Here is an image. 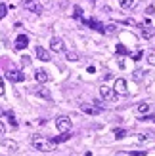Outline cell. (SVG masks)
Here are the masks:
<instances>
[{
    "label": "cell",
    "instance_id": "obj_1",
    "mask_svg": "<svg viewBox=\"0 0 155 156\" xmlns=\"http://www.w3.org/2000/svg\"><path fill=\"white\" fill-rule=\"evenodd\" d=\"M31 143H33V147L36 151H40V152H50L54 151V141L48 137H44V135H35L33 139H31Z\"/></svg>",
    "mask_w": 155,
    "mask_h": 156
},
{
    "label": "cell",
    "instance_id": "obj_2",
    "mask_svg": "<svg viewBox=\"0 0 155 156\" xmlns=\"http://www.w3.org/2000/svg\"><path fill=\"white\" fill-rule=\"evenodd\" d=\"M56 128L61 131V133L69 131L71 129V118H69V116H58L56 118Z\"/></svg>",
    "mask_w": 155,
    "mask_h": 156
},
{
    "label": "cell",
    "instance_id": "obj_3",
    "mask_svg": "<svg viewBox=\"0 0 155 156\" xmlns=\"http://www.w3.org/2000/svg\"><path fill=\"white\" fill-rule=\"evenodd\" d=\"M113 91H115V93H119V95H128L127 80H123V78H117V80H115V86H113Z\"/></svg>",
    "mask_w": 155,
    "mask_h": 156
},
{
    "label": "cell",
    "instance_id": "obj_4",
    "mask_svg": "<svg viewBox=\"0 0 155 156\" xmlns=\"http://www.w3.org/2000/svg\"><path fill=\"white\" fill-rule=\"evenodd\" d=\"M100 95H102V99H105V101H115L117 93H115L113 88H109V86H102V88H100Z\"/></svg>",
    "mask_w": 155,
    "mask_h": 156
},
{
    "label": "cell",
    "instance_id": "obj_5",
    "mask_svg": "<svg viewBox=\"0 0 155 156\" xmlns=\"http://www.w3.org/2000/svg\"><path fill=\"white\" fill-rule=\"evenodd\" d=\"M50 50H52V51H56V53L65 51V44H63V40H61V38H56V36H54L52 40H50Z\"/></svg>",
    "mask_w": 155,
    "mask_h": 156
},
{
    "label": "cell",
    "instance_id": "obj_6",
    "mask_svg": "<svg viewBox=\"0 0 155 156\" xmlns=\"http://www.w3.org/2000/svg\"><path fill=\"white\" fill-rule=\"evenodd\" d=\"M6 78H8L10 82H23V80H25V74H23L21 71H15V69H12V71L6 73Z\"/></svg>",
    "mask_w": 155,
    "mask_h": 156
},
{
    "label": "cell",
    "instance_id": "obj_7",
    "mask_svg": "<svg viewBox=\"0 0 155 156\" xmlns=\"http://www.w3.org/2000/svg\"><path fill=\"white\" fill-rule=\"evenodd\" d=\"M23 6H25L29 12H33V13H42V6L38 4L36 0H25V2H23Z\"/></svg>",
    "mask_w": 155,
    "mask_h": 156
},
{
    "label": "cell",
    "instance_id": "obj_8",
    "mask_svg": "<svg viewBox=\"0 0 155 156\" xmlns=\"http://www.w3.org/2000/svg\"><path fill=\"white\" fill-rule=\"evenodd\" d=\"M81 111L82 112H86V114H92V116H96V114H100L102 112V107H98V105H81Z\"/></svg>",
    "mask_w": 155,
    "mask_h": 156
},
{
    "label": "cell",
    "instance_id": "obj_9",
    "mask_svg": "<svg viewBox=\"0 0 155 156\" xmlns=\"http://www.w3.org/2000/svg\"><path fill=\"white\" fill-rule=\"evenodd\" d=\"M27 46H29V38L25 34H19L15 38V50H25Z\"/></svg>",
    "mask_w": 155,
    "mask_h": 156
},
{
    "label": "cell",
    "instance_id": "obj_10",
    "mask_svg": "<svg viewBox=\"0 0 155 156\" xmlns=\"http://www.w3.org/2000/svg\"><path fill=\"white\" fill-rule=\"evenodd\" d=\"M35 51H36V57L40 59V61H50V59H52V57H50V51H48V50H44L42 46H36V50H35Z\"/></svg>",
    "mask_w": 155,
    "mask_h": 156
},
{
    "label": "cell",
    "instance_id": "obj_11",
    "mask_svg": "<svg viewBox=\"0 0 155 156\" xmlns=\"http://www.w3.org/2000/svg\"><path fill=\"white\" fill-rule=\"evenodd\" d=\"M33 93H36V95H42L44 99H52V93L46 90V88H42V84L35 86V88H33Z\"/></svg>",
    "mask_w": 155,
    "mask_h": 156
},
{
    "label": "cell",
    "instance_id": "obj_12",
    "mask_svg": "<svg viewBox=\"0 0 155 156\" xmlns=\"http://www.w3.org/2000/svg\"><path fill=\"white\" fill-rule=\"evenodd\" d=\"M35 78H36V82H38V84H46V82L50 80V74L40 69V71H36V73H35Z\"/></svg>",
    "mask_w": 155,
    "mask_h": 156
},
{
    "label": "cell",
    "instance_id": "obj_13",
    "mask_svg": "<svg viewBox=\"0 0 155 156\" xmlns=\"http://www.w3.org/2000/svg\"><path fill=\"white\" fill-rule=\"evenodd\" d=\"M84 23H86V25H88L90 29H94V30H98V33H104V25H102V23H100L98 19H94V17H92V19H88V21H84Z\"/></svg>",
    "mask_w": 155,
    "mask_h": 156
},
{
    "label": "cell",
    "instance_id": "obj_14",
    "mask_svg": "<svg viewBox=\"0 0 155 156\" xmlns=\"http://www.w3.org/2000/svg\"><path fill=\"white\" fill-rule=\"evenodd\" d=\"M2 147H4V149H8L10 152H15V151L19 149V147H17V143H15V141H12V139H4V141H2Z\"/></svg>",
    "mask_w": 155,
    "mask_h": 156
},
{
    "label": "cell",
    "instance_id": "obj_15",
    "mask_svg": "<svg viewBox=\"0 0 155 156\" xmlns=\"http://www.w3.org/2000/svg\"><path fill=\"white\" fill-rule=\"evenodd\" d=\"M142 36H144V38L155 36V27H142Z\"/></svg>",
    "mask_w": 155,
    "mask_h": 156
},
{
    "label": "cell",
    "instance_id": "obj_16",
    "mask_svg": "<svg viewBox=\"0 0 155 156\" xmlns=\"http://www.w3.org/2000/svg\"><path fill=\"white\" fill-rule=\"evenodd\" d=\"M73 17H75L77 21H82V23L86 21V19L82 17V10H81V6H75V8H73Z\"/></svg>",
    "mask_w": 155,
    "mask_h": 156
},
{
    "label": "cell",
    "instance_id": "obj_17",
    "mask_svg": "<svg viewBox=\"0 0 155 156\" xmlns=\"http://www.w3.org/2000/svg\"><path fill=\"white\" fill-rule=\"evenodd\" d=\"M69 137H71V135H69V131H65V133H61L59 137H56V139H52V141H54V145H58V143H63V141H67Z\"/></svg>",
    "mask_w": 155,
    "mask_h": 156
},
{
    "label": "cell",
    "instance_id": "obj_18",
    "mask_svg": "<svg viewBox=\"0 0 155 156\" xmlns=\"http://www.w3.org/2000/svg\"><path fill=\"white\" fill-rule=\"evenodd\" d=\"M136 108H138V112H140V114H146V112H149V108H151V107H149L148 103H138Z\"/></svg>",
    "mask_w": 155,
    "mask_h": 156
},
{
    "label": "cell",
    "instance_id": "obj_19",
    "mask_svg": "<svg viewBox=\"0 0 155 156\" xmlns=\"http://www.w3.org/2000/svg\"><path fill=\"white\" fill-rule=\"evenodd\" d=\"M134 4H136V0H121V8H123V10H130Z\"/></svg>",
    "mask_w": 155,
    "mask_h": 156
},
{
    "label": "cell",
    "instance_id": "obj_20",
    "mask_svg": "<svg viewBox=\"0 0 155 156\" xmlns=\"http://www.w3.org/2000/svg\"><path fill=\"white\" fill-rule=\"evenodd\" d=\"M104 33H105V34H115V33H117V25H115V23H111V25L104 27Z\"/></svg>",
    "mask_w": 155,
    "mask_h": 156
},
{
    "label": "cell",
    "instance_id": "obj_21",
    "mask_svg": "<svg viewBox=\"0 0 155 156\" xmlns=\"http://www.w3.org/2000/svg\"><path fill=\"white\" fill-rule=\"evenodd\" d=\"M6 116H8V120H10V124H12V126L15 128V126H17V120H15V116H13V112L10 111V112H4Z\"/></svg>",
    "mask_w": 155,
    "mask_h": 156
},
{
    "label": "cell",
    "instance_id": "obj_22",
    "mask_svg": "<svg viewBox=\"0 0 155 156\" xmlns=\"http://www.w3.org/2000/svg\"><path fill=\"white\" fill-rule=\"evenodd\" d=\"M148 63L149 65H155V50H149L148 51Z\"/></svg>",
    "mask_w": 155,
    "mask_h": 156
},
{
    "label": "cell",
    "instance_id": "obj_23",
    "mask_svg": "<svg viewBox=\"0 0 155 156\" xmlns=\"http://www.w3.org/2000/svg\"><path fill=\"white\" fill-rule=\"evenodd\" d=\"M113 135H115V139H123V137L127 135V131H125V129H115Z\"/></svg>",
    "mask_w": 155,
    "mask_h": 156
},
{
    "label": "cell",
    "instance_id": "obj_24",
    "mask_svg": "<svg viewBox=\"0 0 155 156\" xmlns=\"http://www.w3.org/2000/svg\"><path fill=\"white\" fill-rule=\"evenodd\" d=\"M67 59L69 61H79V53L77 51H67Z\"/></svg>",
    "mask_w": 155,
    "mask_h": 156
},
{
    "label": "cell",
    "instance_id": "obj_25",
    "mask_svg": "<svg viewBox=\"0 0 155 156\" xmlns=\"http://www.w3.org/2000/svg\"><path fill=\"white\" fill-rule=\"evenodd\" d=\"M6 13H8V6L6 4H0V19H4Z\"/></svg>",
    "mask_w": 155,
    "mask_h": 156
},
{
    "label": "cell",
    "instance_id": "obj_26",
    "mask_svg": "<svg viewBox=\"0 0 155 156\" xmlns=\"http://www.w3.org/2000/svg\"><path fill=\"white\" fill-rule=\"evenodd\" d=\"M117 53H121V55H127V53H128V50H127L123 44H117Z\"/></svg>",
    "mask_w": 155,
    "mask_h": 156
},
{
    "label": "cell",
    "instance_id": "obj_27",
    "mask_svg": "<svg viewBox=\"0 0 155 156\" xmlns=\"http://www.w3.org/2000/svg\"><path fill=\"white\" fill-rule=\"evenodd\" d=\"M21 65H23V67L31 65V57H29V55H23V57H21Z\"/></svg>",
    "mask_w": 155,
    "mask_h": 156
},
{
    "label": "cell",
    "instance_id": "obj_28",
    "mask_svg": "<svg viewBox=\"0 0 155 156\" xmlns=\"http://www.w3.org/2000/svg\"><path fill=\"white\" fill-rule=\"evenodd\" d=\"M142 78H144V73L142 71H136L134 73V80H142Z\"/></svg>",
    "mask_w": 155,
    "mask_h": 156
},
{
    "label": "cell",
    "instance_id": "obj_29",
    "mask_svg": "<svg viewBox=\"0 0 155 156\" xmlns=\"http://www.w3.org/2000/svg\"><path fill=\"white\" fill-rule=\"evenodd\" d=\"M127 156H146V152H127Z\"/></svg>",
    "mask_w": 155,
    "mask_h": 156
},
{
    "label": "cell",
    "instance_id": "obj_30",
    "mask_svg": "<svg viewBox=\"0 0 155 156\" xmlns=\"http://www.w3.org/2000/svg\"><path fill=\"white\" fill-rule=\"evenodd\" d=\"M142 55H144V51H138L136 55H134V61H140V59H142Z\"/></svg>",
    "mask_w": 155,
    "mask_h": 156
},
{
    "label": "cell",
    "instance_id": "obj_31",
    "mask_svg": "<svg viewBox=\"0 0 155 156\" xmlns=\"http://www.w3.org/2000/svg\"><path fill=\"white\" fill-rule=\"evenodd\" d=\"M0 95H4V80L0 78Z\"/></svg>",
    "mask_w": 155,
    "mask_h": 156
},
{
    "label": "cell",
    "instance_id": "obj_32",
    "mask_svg": "<svg viewBox=\"0 0 155 156\" xmlns=\"http://www.w3.org/2000/svg\"><path fill=\"white\" fill-rule=\"evenodd\" d=\"M4 131H6V128H4V124L0 122V135H4Z\"/></svg>",
    "mask_w": 155,
    "mask_h": 156
},
{
    "label": "cell",
    "instance_id": "obj_33",
    "mask_svg": "<svg viewBox=\"0 0 155 156\" xmlns=\"http://www.w3.org/2000/svg\"><path fill=\"white\" fill-rule=\"evenodd\" d=\"M2 116H4V108L0 107V118H2Z\"/></svg>",
    "mask_w": 155,
    "mask_h": 156
},
{
    "label": "cell",
    "instance_id": "obj_34",
    "mask_svg": "<svg viewBox=\"0 0 155 156\" xmlns=\"http://www.w3.org/2000/svg\"><path fill=\"white\" fill-rule=\"evenodd\" d=\"M88 2H92V4H94V2H96V0H88Z\"/></svg>",
    "mask_w": 155,
    "mask_h": 156
},
{
    "label": "cell",
    "instance_id": "obj_35",
    "mask_svg": "<svg viewBox=\"0 0 155 156\" xmlns=\"http://www.w3.org/2000/svg\"><path fill=\"white\" fill-rule=\"evenodd\" d=\"M21 2H25V0H21Z\"/></svg>",
    "mask_w": 155,
    "mask_h": 156
}]
</instances>
